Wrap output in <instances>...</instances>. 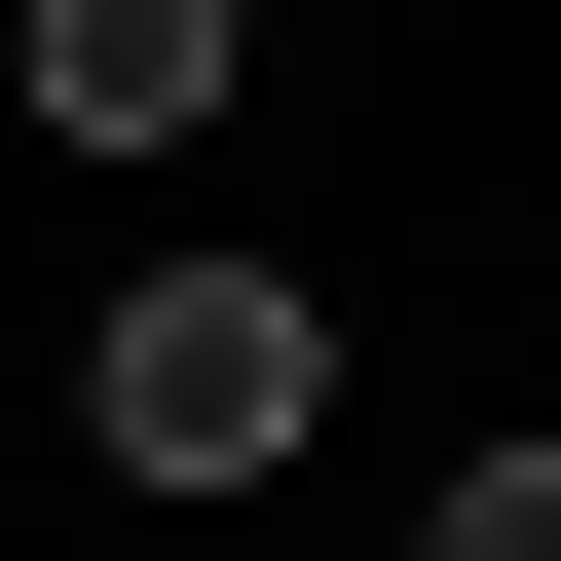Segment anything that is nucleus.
I'll return each instance as SVG.
<instances>
[{"label":"nucleus","mask_w":561,"mask_h":561,"mask_svg":"<svg viewBox=\"0 0 561 561\" xmlns=\"http://www.w3.org/2000/svg\"><path fill=\"white\" fill-rule=\"evenodd\" d=\"M76 412H113V486H262V449L337 412V337H300V262H150Z\"/></svg>","instance_id":"f257e3e1"},{"label":"nucleus","mask_w":561,"mask_h":561,"mask_svg":"<svg viewBox=\"0 0 561 561\" xmlns=\"http://www.w3.org/2000/svg\"><path fill=\"white\" fill-rule=\"evenodd\" d=\"M0 76H38L76 150H187L225 113V0H0Z\"/></svg>","instance_id":"f03ea898"},{"label":"nucleus","mask_w":561,"mask_h":561,"mask_svg":"<svg viewBox=\"0 0 561 561\" xmlns=\"http://www.w3.org/2000/svg\"><path fill=\"white\" fill-rule=\"evenodd\" d=\"M412 561H561V449H449V486H412Z\"/></svg>","instance_id":"7ed1b4c3"}]
</instances>
